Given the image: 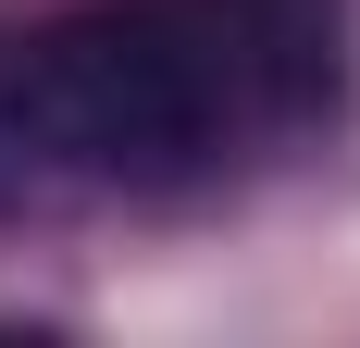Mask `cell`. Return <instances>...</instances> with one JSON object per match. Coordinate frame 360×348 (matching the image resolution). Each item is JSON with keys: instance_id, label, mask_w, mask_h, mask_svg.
<instances>
[{"instance_id": "6da1fadb", "label": "cell", "mask_w": 360, "mask_h": 348, "mask_svg": "<svg viewBox=\"0 0 360 348\" xmlns=\"http://www.w3.org/2000/svg\"><path fill=\"white\" fill-rule=\"evenodd\" d=\"M249 75L261 125H323L348 100V0H199Z\"/></svg>"}]
</instances>
